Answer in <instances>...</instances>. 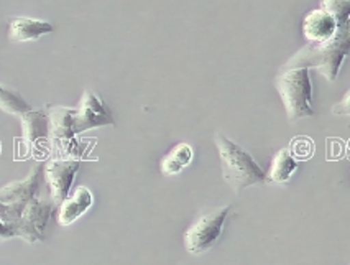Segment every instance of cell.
Wrapping results in <instances>:
<instances>
[{"label":"cell","mask_w":350,"mask_h":265,"mask_svg":"<svg viewBox=\"0 0 350 265\" xmlns=\"http://www.w3.org/2000/svg\"><path fill=\"white\" fill-rule=\"evenodd\" d=\"M214 142L221 157L224 180L235 194H240L248 186L267 180L265 171L245 149L232 142L224 134H215Z\"/></svg>","instance_id":"cell-1"},{"label":"cell","mask_w":350,"mask_h":265,"mask_svg":"<svg viewBox=\"0 0 350 265\" xmlns=\"http://www.w3.org/2000/svg\"><path fill=\"white\" fill-rule=\"evenodd\" d=\"M350 50V28L342 25L337 28L336 35L323 45H308L288 61L286 66L316 68L327 81H336L342 61Z\"/></svg>","instance_id":"cell-2"},{"label":"cell","mask_w":350,"mask_h":265,"mask_svg":"<svg viewBox=\"0 0 350 265\" xmlns=\"http://www.w3.org/2000/svg\"><path fill=\"white\" fill-rule=\"evenodd\" d=\"M275 86L282 97L288 119L291 122L311 117L312 111V84L309 69L298 66H284L275 79Z\"/></svg>","instance_id":"cell-3"},{"label":"cell","mask_w":350,"mask_h":265,"mask_svg":"<svg viewBox=\"0 0 350 265\" xmlns=\"http://www.w3.org/2000/svg\"><path fill=\"white\" fill-rule=\"evenodd\" d=\"M42 177L43 165L38 163L31 168L25 180L14 181L0 188V221L10 224V226L18 221L25 206L38 194Z\"/></svg>","instance_id":"cell-4"},{"label":"cell","mask_w":350,"mask_h":265,"mask_svg":"<svg viewBox=\"0 0 350 265\" xmlns=\"http://www.w3.org/2000/svg\"><path fill=\"white\" fill-rule=\"evenodd\" d=\"M230 211L232 206H226L199 218L185 234L186 251L193 255H201L209 251L221 238L224 224L229 218Z\"/></svg>","instance_id":"cell-5"},{"label":"cell","mask_w":350,"mask_h":265,"mask_svg":"<svg viewBox=\"0 0 350 265\" xmlns=\"http://www.w3.org/2000/svg\"><path fill=\"white\" fill-rule=\"evenodd\" d=\"M79 168V158H51L43 165V177L50 188L51 203L56 207L69 197L72 181Z\"/></svg>","instance_id":"cell-6"},{"label":"cell","mask_w":350,"mask_h":265,"mask_svg":"<svg viewBox=\"0 0 350 265\" xmlns=\"http://www.w3.org/2000/svg\"><path fill=\"white\" fill-rule=\"evenodd\" d=\"M55 210L56 206L51 201H44V199L40 198L31 199L25 206L23 213L20 214L18 221L12 226L17 232V238L27 240L30 244L43 240L44 229H46Z\"/></svg>","instance_id":"cell-7"},{"label":"cell","mask_w":350,"mask_h":265,"mask_svg":"<svg viewBox=\"0 0 350 265\" xmlns=\"http://www.w3.org/2000/svg\"><path fill=\"white\" fill-rule=\"evenodd\" d=\"M116 125L109 105L92 89L84 91L79 108L75 109V134H83L89 129Z\"/></svg>","instance_id":"cell-8"},{"label":"cell","mask_w":350,"mask_h":265,"mask_svg":"<svg viewBox=\"0 0 350 265\" xmlns=\"http://www.w3.org/2000/svg\"><path fill=\"white\" fill-rule=\"evenodd\" d=\"M22 130H23V140L30 147L31 150L38 152V150L46 149L48 138H50V119L48 114L43 109L23 114L22 116Z\"/></svg>","instance_id":"cell-9"},{"label":"cell","mask_w":350,"mask_h":265,"mask_svg":"<svg viewBox=\"0 0 350 265\" xmlns=\"http://www.w3.org/2000/svg\"><path fill=\"white\" fill-rule=\"evenodd\" d=\"M337 23L327 12L323 9H316L308 12L303 20V34L309 45H323L336 35Z\"/></svg>","instance_id":"cell-10"},{"label":"cell","mask_w":350,"mask_h":265,"mask_svg":"<svg viewBox=\"0 0 350 265\" xmlns=\"http://www.w3.org/2000/svg\"><path fill=\"white\" fill-rule=\"evenodd\" d=\"M92 203H94V197H92L91 190L85 188V186L76 188L71 197H68L56 207L58 210L59 226H69V224L75 223L92 206Z\"/></svg>","instance_id":"cell-11"},{"label":"cell","mask_w":350,"mask_h":265,"mask_svg":"<svg viewBox=\"0 0 350 265\" xmlns=\"http://www.w3.org/2000/svg\"><path fill=\"white\" fill-rule=\"evenodd\" d=\"M53 25L50 22L28 17H15L9 22V38L15 43L35 42L40 36L51 34Z\"/></svg>","instance_id":"cell-12"},{"label":"cell","mask_w":350,"mask_h":265,"mask_svg":"<svg viewBox=\"0 0 350 265\" xmlns=\"http://www.w3.org/2000/svg\"><path fill=\"white\" fill-rule=\"evenodd\" d=\"M299 168V162L296 160L288 149H282L275 155L270 171L267 173V180L270 183H288L293 173Z\"/></svg>","instance_id":"cell-13"},{"label":"cell","mask_w":350,"mask_h":265,"mask_svg":"<svg viewBox=\"0 0 350 265\" xmlns=\"http://www.w3.org/2000/svg\"><path fill=\"white\" fill-rule=\"evenodd\" d=\"M194 150L189 144H178L171 152L163 157L161 160V173L165 177H174L181 173L186 166L193 162Z\"/></svg>","instance_id":"cell-14"},{"label":"cell","mask_w":350,"mask_h":265,"mask_svg":"<svg viewBox=\"0 0 350 265\" xmlns=\"http://www.w3.org/2000/svg\"><path fill=\"white\" fill-rule=\"evenodd\" d=\"M0 109L12 116L22 117L23 114L31 111V105L15 89L0 84Z\"/></svg>","instance_id":"cell-15"},{"label":"cell","mask_w":350,"mask_h":265,"mask_svg":"<svg viewBox=\"0 0 350 265\" xmlns=\"http://www.w3.org/2000/svg\"><path fill=\"white\" fill-rule=\"evenodd\" d=\"M321 9L327 12V14L336 20L337 27L347 25L349 23L350 2H347V0H344V2H332V0H327V2L321 3Z\"/></svg>","instance_id":"cell-16"},{"label":"cell","mask_w":350,"mask_h":265,"mask_svg":"<svg viewBox=\"0 0 350 265\" xmlns=\"http://www.w3.org/2000/svg\"><path fill=\"white\" fill-rule=\"evenodd\" d=\"M291 149L299 158H308L309 155L314 152V145H312V142L308 140V138H295Z\"/></svg>","instance_id":"cell-17"},{"label":"cell","mask_w":350,"mask_h":265,"mask_svg":"<svg viewBox=\"0 0 350 265\" xmlns=\"http://www.w3.org/2000/svg\"><path fill=\"white\" fill-rule=\"evenodd\" d=\"M12 238H17V232H15V229L10 224L0 221V240H7Z\"/></svg>","instance_id":"cell-18"},{"label":"cell","mask_w":350,"mask_h":265,"mask_svg":"<svg viewBox=\"0 0 350 265\" xmlns=\"http://www.w3.org/2000/svg\"><path fill=\"white\" fill-rule=\"evenodd\" d=\"M334 114H339V116H349V92H345L342 103L334 105Z\"/></svg>","instance_id":"cell-19"}]
</instances>
